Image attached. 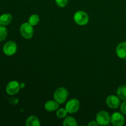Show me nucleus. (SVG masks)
<instances>
[{"label":"nucleus","mask_w":126,"mask_h":126,"mask_svg":"<svg viewBox=\"0 0 126 126\" xmlns=\"http://www.w3.org/2000/svg\"><path fill=\"white\" fill-rule=\"evenodd\" d=\"M68 95V91L66 88L59 87L54 92V98L59 104H62L66 102Z\"/></svg>","instance_id":"f257e3e1"},{"label":"nucleus","mask_w":126,"mask_h":126,"mask_svg":"<svg viewBox=\"0 0 126 126\" xmlns=\"http://www.w3.org/2000/svg\"><path fill=\"white\" fill-rule=\"evenodd\" d=\"M20 32L22 36L25 39H31L34 34L33 26L28 22L23 23L20 28Z\"/></svg>","instance_id":"f03ea898"},{"label":"nucleus","mask_w":126,"mask_h":126,"mask_svg":"<svg viewBox=\"0 0 126 126\" xmlns=\"http://www.w3.org/2000/svg\"><path fill=\"white\" fill-rule=\"evenodd\" d=\"M74 20L79 25H86L89 22V16L86 12L82 11H77L74 15Z\"/></svg>","instance_id":"7ed1b4c3"},{"label":"nucleus","mask_w":126,"mask_h":126,"mask_svg":"<svg viewBox=\"0 0 126 126\" xmlns=\"http://www.w3.org/2000/svg\"><path fill=\"white\" fill-rule=\"evenodd\" d=\"M96 121L101 126H106L111 121V116L105 111H101L96 116Z\"/></svg>","instance_id":"20e7f679"},{"label":"nucleus","mask_w":126,"mask_h":126,"mask_svg":"<svg viewBox=\"0 0 126 126\" xmlns=\"http://www.w3.org/2000/svg\"><path fill=\"white\" fill-rule=\"evenodd\" d=\"M17 50V46L14 41H9L5 43L3 46V52L6 55L11 56L16 54Z\"/></svg>","instance_id":"39448f33"},{"label":"nucleus","mask_w":126,"mask_h":126,"mask_svg":"<svg viewBox=\"0 0 126 126\" xmlns=\"http://www.w3.org/2000/svg\"><path fill=\"white\" fill-rule=\"evenodd\" d=\"M80 108L79 102L77 99H71L70 100L67 102L66 105V110H67L68 113L70 114H73L76 113L79 110Z\"/></svg>","instance_id":"423d86ee"},{"label":"nucleus","mask_w":126,"mask_h":126,"mask_svg":"<svg viewBox=\"0 0 126 126\" xmlns=\"http://www.w3.org/2000/svg\"><path fill=\"white\" fill-rule=\"evenodd\" d=\"M20 89V83L17 81H12L7 84L6 86V92L9 95H13L18 93Z\"/></svg>","instance_id":"0eeeda50"},{"label":"nucleus","mask_w":126,"mask_h":126,"mask_svg":"<svg viewBox=\"0 0 126 126\" xmlns=\"http://www.w3.org/2000/svg\"><path fill=\"white\" fill-rule=\"evenodd\" d=\"M120 98L116 95H109L106 99V104L110 108L116 109L119 107L121 104Z\"/></svg>","instance_id":"6e6552de"},{"label":"nucleus","mask_w":126,"mask_h":126,"mask_svg":"<svg viewBox=\"0 0 126 126\" xmlns=\"http://www.w3.org/2000/svg\"><path fill=\"white\" fill-rule=\"evenodd\" d=\"M111 122L115 126H122L124 124L125 119L123 114L116 112L113 113L111 116Z\"/></svg>","instance_id":"1a4fd4ad"},{"label":"nucleus","mask_w":126,"mask_h":126,"mask_svg":"<svg viewBox=\"0 0 126 126\" xmlns=\"http://www.w3.org/2000/svg\"><path fill=\"white\" fill-rule=\"evenodd\" d=\"M117 55L121 59H126V42L119 43L116 49Z\"/></svg>","instance_id":"9d476101"},{"label":"nucleus","mask_w":126,"mask_h":126,"mask_svg":"<svg viewBox=\"0 0 126 126\" xmlns=\"http://www.w3.org/2000/svg\"><path fill=\"white\" fill-rule=\"evenodd\" d=\"M59 107V103L57 102L55 100H54L47 101L44 105V108H45L46 110L49 112H52L57 110Z\"/></svg>","instance_id":"9b49d317"},{"label":"nucleus","mask_w":126,"mask_h":126,"mask_svg":"<svg viewBox=\"0 0 126 126\" xmlns=\"http://www.w3.org/2000/svg\"><path fill=\"white\" fill-rule=\"evenodd\" d=\"M12 15L8 13L3 14L0 16V25L3 26L7 25L12 22Z\"/></svg>","instance_id":"f8f14e48"},{"label":"nucleus","mask_w":126,"mask_h":126,"mask_svg":"<svg viewBox=\"0 0 126 126\" xmlns=\"http://www.w3.org/2000/svg\"><path fill=\"white\" fill-rule=\"evenodd\" d=\"M25 124L27 126H39L41 125L40 121L35 116H30L26 120Z\"/></svg>","instance_id":"ddd939ff"},{"label":"nucleus","mask_w":126,"mask_h":126,"mask_svg":"<svg viewBox=\"0 0 126 126\" xmlns=\"http://www.w3.org/2000/svg\"><path fill=\"white\" fill-rule=\"evenodd\" d=\"M117 95L122 100H126V86H121L117 90Z\"/></svg>","instance_id":"4468645a"},{"label":"nucleus","mask_w":126,"mask_h":126,"mask_svg":"<svg viewBox=\"0 0 126 126\" xmlns=\"http://www.w3.org/2000/svg\"><path fill=\"white\" fill-rule=\"evenodd\" d=\"M77 124L76 119L71 116L66 117L63 123V125L65 126H76Z\"/></svg>","instance_id":"2eb2a0df"},{"label":"nucleus","mask_w":126,"mask_h":126,"mask_svg":"<svg viewBox=\"0 0 126 126\" xmlns=\"http://www.w3.org/2000/svg\"><path fill=\"white\" fill-rule=\"evenodd\" d=\"M39 17L37 14H32L28 18V23L32 26H35L39 23Z\"/></svg>","instance_id":"dca6fc26"},{"label":"nucleus","mask_w":126,"mask_h":126,"mask_svg":"<svg viewBox=\"0 0 126 126\" xmlns=\"http://www.w3.org/2000/svg\"><path fill=\"white\" fill-rule=\"evenodd\" d=\"M7 36V30L4 26L0 25V41L5 40Z\"/></svg>","instance_id":"f3484780"},{"label":"nucleus","mask_w":126,"mask_h":126,"mask_svg":"<svg viewBox=\"0 0 126 126\" xmlns=\"http://www.w3.org/2000/svg\"><path fill=\"white\" fill-rule=\"evenodd\" d=\"M68 111L66 110V108H60V109L57 110L56 115L57 116V118H64L68 114Z\"/></svg>","instance_id":"a211bd4d"},{"label":"nucleus","mask_w":126,"mask_h":126,"mask_svg":"<svg viewBox=\"0 0 126 126\" xmlns=\"http://www.w3.org/2000/svg\"><path fill=\"white\" fill-rule=\"evenodd\" d=\"M57 5L60 7H64L68 4V0H55Z\"/></svg>","instance_id":"6ab92c4d"},{"label":"nucleus","mask_w":126,"mask_h":126,"mask_svg":"<svg viewBox=\"0 0 126 126\" xmlns=\"http://www.w3.org/2000/svg\"><path fill=\"white\" fill-rule=\"evenodd\" d=\"M121 111L123 114H126V100L124 101L121 105Z\"/></svg>","instance_id":"aec40b11"},{"label":"nucleus","mask_w":126,"mask_h":126,"mask_svg":"<svg viewBox=\"0 0 126 126\" xmlns=\"http://www.w3.org/2000/svg\"><path fill=\"white\" fill-rule=\"evenodd\" d=\"M88 126H100V124H98V122L97 121H92L90 122L88 124Z\"/></svg>","instance_id":"412c9836"},{"label":"nucleus","mask_w":126,"mask_h":126,"mask_svg":"<svg viewBox=\"0 0 126 126\" xmlns=\"http://www.w3.org/2000/svg\"><path fill=\"white\" fill-rule=\"evenodd\" d=\"M20 88H23L25 86V84L23 83H21L20 84Z\"/></svg>","instance_id":"4be33fe9"},{"label":"nucleus","mask_w":126,"mask_h":126,"mask_svg":"<svg viewBox=\"0 0 126 126\" xmlns=\"http://www.w3.org/2000/svg\"></svg>","instance_id":"5701e85b"}]
</instances>
